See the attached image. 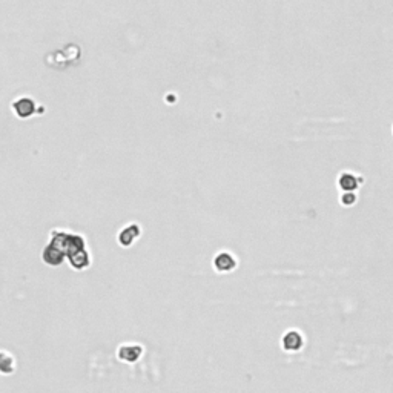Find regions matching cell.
<instances>
[{
  "instance_id": "1",
  "label": "cell",
  "mask_w": 393,
  "mask_h": 393,
  "mask_svg": "<svg viewBox=\"0 0 393 393\" xmlns=\"http://www.w3.org/2000/svg\"><path fill=\"white\" fill-rule=\"evenodd\" d=\"M12 111L17 117L20 118H28L35 112V101L32 97L23 95V97H17L12 101Z\"/></svg>"
},
{
  "instance_id": "2",
  "label": "cell",
  "mask_w": 393,
  "mask_h": 393,
  "mask_svg": "<svg viewBox=\"0 0 393 393\" xmlns=\"http://www.w3.org/2000/svg\"><path fill=\"white\" fill-rule=\"evenodd\" d=\"M42 258H43V261L48 263L49 266H58V264H61V261H63L65 254H63L58 247H55V246H52V244H48V246L45 247L43 254H42Z\"/></svg>"
},
{
  "instance_id": "3",
  "label": "cell",
  "mask_w": 393,
  "mask_h": 393,
  "mask_svg": "<svg viewBox=\"0 0 393 393\" xmlns=\"http://www.w3.org/2000/svg\"><path fill=\"white\" fill-rule=\"evenodd\" d=\"M141 347L138 344H125L118 349V357L120 360H125V361H137L138 357L141 355Z\"/></svg>"
},
{
  "instance_id": "4",
  "label": "cell",
  "mask_w": 393,
  "mask_h": 393,
  "mask_svg": "<svg viewBox=\"0 0 393 393\" xmlns=\"http://www.w3.org/2000/svg\"><path fill=\"white\" fill-rule=\"evenodd\" d=\"M303 346V338L297 330H291L283 338V347L286 350H298Z\"/></svg>"
},
{
  "instance_id": "5",
  "label": "cell",
  "mask_w": 393,
  "mask_h": 393,
  "mask_svg": "<svg viewBox=\"0 0 393 393\" xmlns=\"http://www.w3.org/2000/svg\"><path fill=\"white\" fill-rule=\"evenodd\" d=\"M215 267L218 269V271H223V272H227V271H231L232 267H235V260H234V257L231 255V254H227V252H221V254H218L217 257H215Z\"/></svg>"
},
{
  "instance_id": "6",
  "label": "cell",
  "mask_w": 393,
  "mask_h": 393,
  "mask_svg": "<svg viewBox=\"0 0 393 393\" xmlns=\"http://www.w3.org/2000/svg\"><path fill=\"white\" fill-rule=\"evenodd\" d=\"M68 258H69L71 264H72L75 269H83V267H86V266L89 264V255H88L86 249H81V251L72 254V255L68 257Z\"/></svg>"
},
{
  "instance_id": "7",
  "label": "cell",
  "mask_w": 393,
  "mask_h": 393,
  "mask_svg": "<svg viewBox=\"0 0 393 393\" xmlns=\"http://www.w3.org/2000/svg\"><path fill=\"white\" fill-rule=\"evenodd\" d=\"M14 372V358L9 352L0 350V374L9 375Z\"/></svg>"
},
{
  "instance_id": "8",
  "label": "cell",
  "mask_w": 393,
  "mask_h": 393,
  "mask_svg": "<svg viewBox=\"0 0 393 393\" xmlns=\"http://www.w3.org/2000/svg\"><path fill=\"white\" fill-rule=\"evenodd\" d=\"M138 226L137 224H131V226H128L126 229H123L121 232H120V237H118V240H120V243L123 244V246H129L132 241H134V238L138 235Z\"/></svg>"
},
{
  "instance_id": "9",
  "label": "cell",
  "mask_w": 393,
  "mask_h": 393,
  "mask_svg": "<svg viewBox=\"0 0 393 393\" xmlns=\"http://www.w3.org/2000/svg\"><path fill=\"white\" fill-rule=\"evenodd\" d=\"M340 184H341V188H343V189H346V191H352V189H355V188L358 186V180H357V177H355L354 174H350V172H344V174L340 177Z\"/></svg>"
},
{
  "instance_id": "10",
  "label": "cell",
  "mask_w": 393,
  "mask_h": 393,
  "mask_svg": "<svg viewBox=\"0 0 393 393\" xmlns=\"http://www.w3.org/2000/svg\"><path fill=\"white\" fill-rule=\"evenodd\" d=\"M355 201V195L352 194V192H347V194H344L343 195V203H346V204H352Z\"/></svg>"
}]
</instances>
